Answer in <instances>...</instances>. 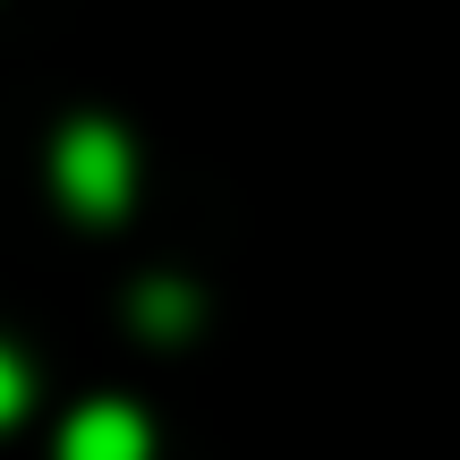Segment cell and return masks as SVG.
Returning <instances> with one entry per match:
<instances>
[{"instance_id": "6da1fadb", "label": "cell", "mask_w": 460, "mask_h": 460, "mask_svg": "<svg viewBox=\"0 0 460 460\" xmlns=\"http://www.w3.org/2000/svg\"><path fill=\"white\" fill-rule=\"evenodd\" d=\"M51 171H60V197L77 205V214H94V222H111L119 205H128V188H137L128 137L102 128V119H77V128L60 137V154H51Z\"/></svg>"}, {"instance_id": "3957f363", "label": "cell", "mask_w": 460, "mask_h": 460, "mask_svg": "<svg viewBox=\"0 0 460 460\" xmlns=\"http://www.w3.org/2000/svg\"><path fill=\"white\" fill-rule=\"evenodd\" d=\"M137 315L163 324V332H180V324H188V298H180V290H146V307H137Z\"/></svg>"}, {"instance_id": "7a4b0ae2", "label": "cell", "mask_w": 460, "mask_h": 460, "mask_svg": "<svg viewBox=\"0 0 460 460\" xmlns=\"http://www.w3.org/2000/svg\"><path fill=\"white\" fill-rule=\"evenodd\" d=\"M146 452H154V435L128 401H85L60 435V460H146Z\"/></svg>"}]
</instances>
